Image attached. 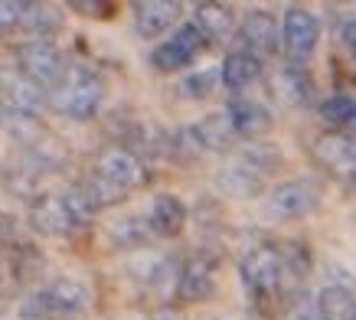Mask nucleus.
<instances>
[{"instance_id":"f257e3e1","label":"nucleus","mask_w":356,"mask_h":320,"mask_svg":"<svg viewBox=\"0 0 356 320\" xmlns=\"http://www.w3.org/2000/svg\"><path fill=\"white\" fill-rule=\"evenodd\" d=\"M105 102V82L95 69L88 65H69L59 86L49 92V105L59 115L72 118V121H88L98 115V108Z\"/></svg>"},{"instance_id":"f03ea898","label":"nucleus","mask_w":356,"mask_h":320,"mask_svg":"<svg viewBox=\"0 0 356 320\" xmlns=\"http://www.w3.org/2000/svg\"><path fill=\"white\" fill-rule=\"evenodd\" d=\"M63 30V10L53 0H0V36L43 40Z\"/></svg>"},{"instance_id":"7ed1b4c3","label":"nucleus","mask_w":356,"mask_h":320,"mask_svg":"<svg viewBox=\"0 0 356 320\" xmlns=\"http://www.w3.org/2000/svg\"><path fill=\"white\" fill-rule=\"evenodd\" d=\"M49 167L53 163L36 147L10 150L7 157L0 160V186L10 193V196H17V200H36L43 193Z\"/></svg>"},{"instance_id":"20e7f679","label":"nucleus","mask_w":356,"mask_h":320,"mask_svg":"<svg viewBox=\"0 0 356 320\" xmlns=\"http://www.w3.org/2000/svg\"><path fill=\"white\" fill-rule=\"evenodd\" d=\"M88 310V288L76 278H53L30 298V314L46 320H76Z\"/></svg>"},{"instance_id":"39448f33","label":"nucleus","mask_w":356,"mask_h":320,"mask_svg":"<svg viewBox=\"0 0 356 320\" xmlns=\"http://www.w3.org/2000/svg\"><path fill=\"white\" fill-rule=\"evenodd\" d=\"M69 63H65V53L49 40H30V43L17 46V72L23 79H30L33 86H40L43 92H53L59 86V79L65 75Z\"/></svg>"},{"instance_id":"423d86ee","label":"nucleus","mask_w":356,"mask_h":320,"mask_svg":"<svg viewBox=\"0 0 356 320\" xmlns=\"http://www.w3.org/2000/svg\"><path fill=\"white\" fill-rule=\"evenodd\" d=\"M26 219H30L33 232L49 235V239L72 235L76 229L86 225V219L79 216V209L72 206V200H69V196H56V193H40L36 200H30Z\"/></svg>"},{"instance_id":"0eeeda50","label":"nucleus","mask_w":356,"mask_h":320,"mask_svg":"<svg viewBox=\"0 0 356 320\" xmlns=\"http://www.w3.org/2000/svg\"><path fill=\"white\" fill-rule=\"evenodd\" d=\"M238 275L255 298H268L281 288V278H284V258L275 246L259 242V246L245 248V255L238 262Z\"/></svg>"},{"instance_id":"6e6552de","label":"nucleus","mask_w":356,"mask_h":320,"mask_svg":"<svg viewBox=\"0 0 356 320\" xmlns=\"http://www.w3.org/2000/svg\"><path fill=\"white\" fill-rule=\"evenodd\" d=\"M95 177H102L105 183H111L118 193H134L140 190V186H147V180H151V173H147V167H144V160L134 154V150L128 147H108L102 150L95 157Z\"/></svg>"},{"instance_id":"1a4fd4ad","label":"nucleus","mask_w":356,"mask_h":320,"mask_svg":"<svg viewBox=\"0 0 356 320\" xmlns=\"http://www.w3.org/2000/svg\"><path fill=\"white\" fill-rule=\"evenodd\" d=\"M206 46L209 43L203 40V33L190 23V26H180L167 43H161L154 49L151 65L157 72H180V69H186V65H193L200 59V53H203Z\"/></svg>"},{"instance_id":"9d476101","label":"nucleus","mask_w":356,"mask_h":320,"mask_svg":"<svg viewBox=\"0 0 356 320\" xmlns=\"http://www.w3.org/2000/svg\"><path fill=\"white\" fill-rule=\"evenodd\" d=\"M317 40H321V23H317V17L311 10L291 7V10L284 13L281 43H284V53H288L291 63H304L317 49Z\"/></svg>"},{"instance_id":"9b49d317","label":"nucleus","mask_w":356,"mask_h":320,"mask_svg":"<svg viewBox=\"0 0 356 320\" xmlns=\"http://www.w3.org/2000/svg\"><path fill=\"white\" fill-rule=\"evenodd\" d=\"M321 206V190L311 180H288L268 196V213L278 219H304Z\"/></svg>"},{"instance_id":"f8f14e48","label":"nucleus","mask_w":356,"mask_h":320,"mask_svg":"<svg viewBox=\"0 0 356 320\" xmlns=\"http://www.w3.org/2000/svg\"><path fill=\"white\" fill-rule=\"evenodd\" d=\"M184 17V3L180 0H134L131 3V20L134 30L144 40H157L163 33H170Z\"/></svg>"},{"instance_id":"ddd939ff","label":"nucleus","mask_w":356,"mask_h":320,"mask_svg":"<svg viewBox=\"0 0 356 320\" xmlns=\"http://www.w3.org/2000/svg\"><path fill=\"white\" fill-rule=\"evenodd\" d=\"M216 288V265L206 255H190L177 268V298L186 304H200Z\"/></svg>"},{"instance_id":"4468645a","label":"nucleus","mask_w":356,"mask_h":320,"mask_svg":"<svg viewBox=\"0 0 356 320\" xmlns=\"http://www.w3.org/2000/svg\"><path fill=\"white\" fill-rule=\"evenodd\" d=\"M314 157L334 177L356 180V138L350 134H324L314 144Z\"/></svg>"},{"instance_id":"2eb2a0df","label":"nucleus","mask_w":356,"mask_h":320,"mask_svg":"<svg viewBox=\"0 0 356 320\" xmlns=\"http://www.w3.org/2000/svg\"><path fill=\"white\" fill-rule=\"evenodd\" d=\"M238 36L245 43L248 53L261 56H275L281 46V36H278V23L271 17L268 10H248L238 23Z\"/></svg>"},{"instance_id":"dca6fc26","label":"nucleus","mask_w":356,"mask_h":320,"mask_svg":"<svg viewBox=\"0 0 356 320\" xmlns=\"http://www.w3.org/2000/svg\"><path fill=\"white\" fill-rule=\"evenodd\" d=\"M226 118L238 138H261L271 131V111L255 98H232Z\"/></svg>"},{"instance_id":"f3484780","label":"nucleus","mask_w":356,"mask_h":320,"mask_svg":"<svg viewBox=\"0 0 356 320\" xmlns=\"http://www.w3.org/2000/svg\"><path fill=\"white\" fill-rule=\"evenodd\" d=\"M193 26L203 33L206 43H222V40L232 36V30H236V13H232V7L222 3V0H206V3L196 7Z\"/></svg>"},{"instance_id":"a211bd4d","label":"nucleus","mask_w":356,"mask_h":320,"mask_svg":"<svg viewBox=\"0 0 356 320\" xmlns=\"http://www.w3.org/2000/svg\"><path fill=\"white\" fill-rule=\"evenodd\" d=\"M0 95H3V108H13V111H26V115H40L46 108V92L40 86H33L30 79H23L17 69L13 75L3 79V86H0Z\"/></svg>"},{"instance_id":"6ab92c4d","label":"nucleus","mask_w":356,"mask_h":320,"mask_svg":"<svg viewBox=\"0 0 356 320\" xmlns=\"http://www.w3.org/2000/svg\"><path fill=\"white\" fill-rule=\"evenodd\" d=\"M219 79L229 92H245L261 79V59L248 49H236L226 56V63L219 69Z\"/></svg>"},{"instance_id":"aec40b11","label":"nucleus","mask_w":356,"mask_h":320,"mask_svg":"<svg viewBox=\"0 0 356 320\" xmlns=\"http://www.w3.org/2000/svg\"><path fill=\"white\" fill-rule=\"evenodd\" d=\"M147 223H151L154 235H161V239H177V235L184 232V225H186L184 200H177L173 193H161V196L154 200V206H151Z\"/></svg>"},{"instance_id":"412c9836","label":"nucleus","mask_w":356,"mask_h":320,"mask_svg":"<svg viewBox=\"0 0 356 320\" xmlns=\"http://www.w3.org/2000/svg\"><path fill=\"white\" fill-rule=\"evenodd\" d=\"M193 134H196V141H200L203 154L206 150H229L232 147V141L238 138L226 115H209V118H203V121H196Z\"/></svg>"},{"instance_id":"4be33fe9","label":"nucleus","mask_w":356,"mask_h":320,"mask_svg":"<svg viewBox=\"0 0 356 320\" xmlns=\"http://www.w3.org/2000/svg\"><path fill=\"white\" fill-rule=\"evenodd\" d=\"M317 310L324 320H356V294L343 285H327L317 294Z\"/></svg>"},{"instance_id":"5701e85b","label":"nucleus","mask_w":356,"mask_h":320,"mask_svg":"<svg viewBox=\"0 0 356 320\" xmlns=\"http://www.w3.org/2000/svg\"><path fill=\"white\" fill-rule=\"evenodd\" d=\"M151 223H144V219H121L115 223L111 229V239H115V246L118 248H140L151 242Z\"/></svg>"},{"instance_id":"b1692460","label":"nucleus","mask_w":356,"mask_h":320,"mask_svg":"<svg viewBox=\"0 0 356 320\" xmlns=\"http://www.w3.org/2000/svg\"><path fill=\"white\" fill-rule=\"evenodd\" d=\"M278 88L288 102L298 105V102H307V95H311V79L304 75V69L288 65V69H281V75H278Z\"/></svg>"},{"instance_id":"393cba45","label":"nucleus","mask_w":356,"mask_h":320,"mask_svg":"<svg viewBox=\"0 0 356 320\" xmlns=\"http://www.w3.org/2000/svg\"><path fill=\"white\" fill-rule=\"evenodd\" d=\"M353 111H356V102L346 95H334L321 105V118H324L330 128H346L350 118H353Z\"/></svg>"},{"instance_id":"a878e982","label":"nucleus","mask_w":356,"mask_h":320,"mask_svg":"<svg viewBox=\"0 0 356 320\" xmlns=\"http://www.w3.org/2000/svg\"><path fill=\"white\" fill-rule=\"evenodd\" d=\"M13 275L20 278V281H33V278L43 271V258H40V252L33 246H17V252H13Z\"/></svg>"},{"instance_id":"bb28decb","label":"nucleus","mask_w":356,"mask_h":320,"mask_svg":"<svg viewBox=\"0 0 356 320\" xmlns=\"http://www.w3.org/2000/svg\"><path fill=\"white\" fill-rule=\"evenodd\" d=\"M65 7L79 17H88V20H111L115 0H65Z\"/></svg>"},{"instance_id":"cd10ccee","label":"nucleus","mask_w":356,"mask_h":320,"mask_svg":"<svg viewBox=\"0 0 356 320\" xmlns=\"http://www.w3.org/2000/svg\"><path fill=\"white\" fill-rule=\"evenodd\" d=\"M216 79H219V72H213V69L196 72V75H190V79H184L180 92H184L186 98H206L209 92H213V86H216Z\"/></svg>"},{"instance_id":"c85d7f7f","label":"nucleus","mask_w":356,"mask_h":320,"mask_svg":"<svg viewBox=\"0 0 356 320\" xmlns=\"http://www.w3.org/2000/svg\"><path fill=\"white\" fill-rule=\"evenodd\" d=\"M281 258H284V271H294V275H307V268H311V255L301 242H288Z\"/></svg>"},{"instance_id":"c756f323","label":"nucleus","mask_w":356,"mask_h":320,"mask_svg":"<svg viewBox=\"0 0 356 320\" xmlns=\"http://www.w3.org/2000/svg\"><path fill=\"white\" fill-rule=\"evenodd\" d=\"M288 320H324V317H321L317 304H294L291 314H288Z\"/></svg>"},{"instance_id":"7c9ffc66","label":"nucleus","mask_w":356,"mask_h":320,"mask_svg":"<svg viewBox=\"0 0 356 320\" xmlns=\"http://www.w3.org/2000/svg\"><path fill=\"white\" fill-rule=\"evenodd\" d=\"M340 43L346 46V53L356 56V20H346L343 26H340Z\"/></svg>"},{"instance_id":"2f4dec72","label":"nucleus","mask_w":356,"mask_h":320,"mask_svg":"<svg viewBox=\"0 0 356 320\" xmlns=\"http://www.w3.org/2000/svg\"><path fill=\"white\" fill-rule=\"evenodd\" d=\"M13 216L7 213V209H0V242H7V239H10L13 235Z\"/></svg>"},{"instance_id":"473e14b6","label":"nucleus","mask_w":356,"mask_h":320,"mask_svg":"<svg viewBox=\"0 0 356 320\" xmlns=\"http://www.w3.org/2000/svg\"><path fill=\"white\" fill-rule=\"evenodd\" d=\"M151 320H180V314H173V310H161V314H154Z\"/></svg>"},{"instance_id":"72a5a7b5","label":"nucleus","mask_w":356,"mask_h":320,"mask_svg":"<svg viewBox=\"0 0 356 320\" xmlns=\"http://www.w3.org/2000/svg\"><path fill=\"white\" fill-rule=\"evenodd\" d=\"M346 134H350V138H356V111H353V118H350V125H346Z\"/></svg>"},{"instance_id":"f704fd0d","label":"nucleus","mask_w":356,"mask_h":320,"mask_svg":"<svg viewBox=\"0 0 356 320\" xmlns=\"http://www.w3.org/2000/svg\"><path fill=\"white\" fill-rule=\"evenodd\" d=\"M7 310V298H3V291H0V314Z\"/></svg>"}]
</instances>
